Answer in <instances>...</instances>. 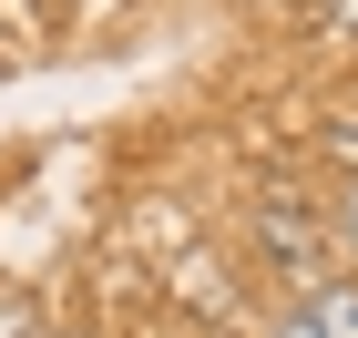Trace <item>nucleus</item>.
Masks as SVG:
<instances>
[{
	"label": "nucleus",
	"mask_w": 358,
	"mask_h": 338,
	"mask_svg": "<svg viewBox=\"0 0 358 338\" xmlns=\"http://www.w3.org/2000/svg\"><path fill=\"white\" fill-rule=\"evenodd\" d=\"M256 236H266V256H297V267H287L297 287H317V225H307V216L266 205V216H256Z\"/></svg>",
	"instance_id": "nucleus-1"
},
{
	"label": "nucleus",
	"mask_w": 358,
	"mask_h": 338,
	"mask_svg": "<svg viewBox=\"0 0 358 338\" xmlns=\"http://www.w3.org/2000/svg\"><path fill=\"white\" fill-rule=\"evenodd\" d=\"M328 21H338V31H348V41H358V0H328Z\"/></svg>",
	"instance_id": "nucleus-2"
},
{
	"label": "nucleus",
	"mask_w": 358,
	"mask_h": 338,
	"mask_svg": "<svg viewBox=\"0 0 358 338\" xmlns=\"http://www.w3.org/2000/svg\"><path fill=\"white\" fill-rule=\"evenodd\" d=\"M338 216H348V246H358V185H348V205H338Z\"/></svg>",
	"instance_id": "nucleus-3"
},
{
	"label": "nucleus",
	"mask_w": 358,
	"mask_h": 338,
	"mask_svg": "<svg viewBox=\"0 0 358 338\" xmlns=\"http://www.w3.org/2000/svg\"><path fill=\"white\" fill-rule=\"evenodd\" d=\"M276 338H317V328H307V318H287V328H276Z\"/></svg>",
	"instance_id": "nucleus-4"
}]
</instances>
